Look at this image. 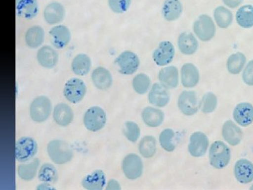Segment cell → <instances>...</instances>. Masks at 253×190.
I'll list each match as a JSON object with an SVG mask.
<instances>
[{
  "label": "cell",
  "mask_w": 253,
  "mask_h": 190,
  "mask_svg": "<svg viewBox=\"0 0 253 190\" xmlns=\"http://www.w3.org/2000/svg\"><path fill=\"white\" fill-rule=\"evenodd\" d=\"M231 151L229 146L221 141H215L209 149V161L216 169H223L230 162Z\"/></svg>",
  "instance_id": "obj_1"
},
{
  "label": "cell",
  "mask_w": 253,
  "mask_h": 190,
  "mask_svg": "<svg viewBox=\"0 0 253 190\" xmlns=\"http://www.w3.org/2000/svg\"><path fill=\"white\" fill-rule=\"evenodd\" d=\"M47 153L51 161L56 164H66L72 160L73 151L66 142L55 140L47 145Z\"/></svg>",
  "instance_id": "obj_2"
},
{
  "label": "cell",
  "mask_w": 253,
  "mask_h": 190,
  "mask_svg": "<svg viewBox=\"0 0 253 190\" xmlns=\"http://www.w3.org/2000/svg\"><path fill=\"white\" fill-rule=\"evenodd\" d=\"M51 110L52 104L51 100L45 96H40L32 101L30 114L35 122L42 123L49 118Z\"/></svg>",
  "instance_id": "obj_3"
},
{
  "label": "cell",
  "mask_w": 253,
  "mask_h": 190,
  "mask_svg": "<svg viewBox=\"0 0 253 190\" xmlns=\"http://www.w3.org/2000/svg\"><path fill=\"white\" fill-rule=\"evenodd\" d=\"M194 31L200 41L208 42L215 36V24L211 16L206 14L201 15L195 21Z\"/></svg>",
  "instance_id": "obj_4"
},
{
  "label": "cell",
  "mask_w": 253,
  "mask_h": 190,
  "mask_svg": "<svg viewBox=\"0 0 253 190\" xmlns=\"http://www.w3.org/2000/svg\"><path fill=\"white\" fill-rule=\"evenodd\" d=\"M38 152V144L33 138L23 137L16 143L15 156L19 162H26L36 156Z\"/></svg>",
  "instance_id": "obj_5"
},
{
  "label": "cell",
  "mask_w": 253,
  "mask_h": 190,
  "mask_svg": "<svg viewBox=\"0 0 253 190\" xmlns=\"http://www.w3.org/2000/svg\"><path fill=\"white\" fill-rule=\"evenodd\" d=\"M86 93L85 83L79 78H71L66 82L63 88V95L68 101L73 104L81 102Z\"/></svg>",
  "instance_id": "obj_6"
},
{
  "label": "cell",
  "mask_w": 253,
  "mask_h": 190,
  "mask_svg": "<svg viewBox=\"0 0 253 190\" xmlns=\"http://www.w3.org/2000/svg\"><path fill=\"white\" fill-rule=\"evenodd\" d=\"M115 63L121 74L130 76L136 72L140 65V61L135 53L125 51L116 58Z\"/></svg>",
  "instance_id": "obj_7"
},
{
  "label": "cell",
  "mask_w": 253,
  "mask_h": 190,
  "mask_svg": "<svg viewBox=\"0 0 253 190\" xmlns=\"http://www.w3.org/2000/svg\"><path fill=\"white\" fill-rule=\"evenodd\" d=\"M178 108L185 116H193L200 109L201 101L194 91H185L179 95L178 97Z\"/></svg>",
  "instance_id": "obj_8"
},
{
  "label": "cell",
  "mask_w": 253,
  "mask_h": 190,
  "mask_svg": "<svg viewBox=\"0 0 253 190\" xmlns=\"http://www.w3.org/2000/svg\"><path fill=\"white\" fill-rule=\"evenodd\" d=\"M107 116L104 110L99 106H92L86 111L84 116V124L88 131L97 132L106 125Z\"/></svg>",
  "instance_id": "obj_9"
},
{
  "label": "cell",
  "mask_w": 253,
  "mask_h": 190,
  "mask_svg": "<svg viewBox=\"0 0 253 190\" xmlns=\"http://www.w3.org/2000/svg\"><path fill=\"white\" fill-rule=\"evenodd\" d=\"M122 168L126 178L134 181L142 176L144 164L140 156L136 154H129L123 159Z\"/></svg>",
  "instance_id": "obj_10"
},
{
  "label": "cell",
  "mask_w": 253,
  "mask_h": 190,
  "mask_svg": "<svg viewBox=\"0 0 253 190\" xmlns=\"http://www.w3.org/2000/svg\"><path fill=\"white\" fill-rule=\"evenodd\" d=\"M209 146L208 136L203 132H195L190 136L188 145L189 154L195 158L202 157L206 154Z\"/></svg>",
  "instance_id": "obj_11"
},
{
  "label": "cell",
  "mask_w": 253,
  "mask_h": 190,
  "mask_svg": "<svg viewBox=\"0 0 253 190\" xmlns=\"http://www.w3.org/2000/svg\"><path fill=\"white\" fill-rule=\"evenodd\" d=\"M175 55V49L172 43L163 41L160 43L153 54V59L156 65L166 66L172 62Z\"/></svg>",
  "instance_id": "obj_12"
},
{
  "label": "cell",
  "mask_w": 253,
  "mask_h": 190,
  "mask_svg": "<svg viewBox=\"0 0 253 190\" xmlns=\"http://www.w3.org/2000/svg\"><path fill=\"white\" fill-rule=\"evenodd\" d=\"M170 100V93L169 88L161 83H155L150 90L149 101L150 104L156 107L163 108L169 104Z\"/></svg>",
  "instance_id": "obj_13"
},
{
  "label": "cell",
  "mask_w": 253,
  "mask_h": 190,
  "mask_svg": "<svg viewBox=\"0 0 253 190\" xmlns=\"http://www.w3.org/2000/svg\"><path fill=\"white\" fill-rule=\"evenodd\" d=\"M234 176L241 184H249L253 181V163L246 158L236 161L234 166Z\"/></svg>",
  "instance_id": "obj_14"
},
{
  "label": "cell",
  "mask_w": 253,
  "mask_h": 190,
  "mask_svg": "<svg viewBox=\"0 0 253 190\" xmlns=\"http://www.w3.org/2000/svg\"><path fill=\"white\" fill-rule=\"evenodd\" d=\"M223 138L228 144L235 146L239 145L243 140L242 130L234 121H226L221 130Z\"/></svg>",
  "instance_id": "obj_15"
},
{
  "label": "cell",
  "mask_w": 253,
  "mask_h": 190,
  "mask_svg": "<svg viewBox=\"0 0 253 190\" xmlns=\"http://www.w3.org/2000/svg\"><path fill=\"white\" fill-rule=\"evenodd\" d=\"M233 117L238 125L247 127L253 123V105L249 102H241L236 105Z\"/></svg>",
  "instance_id": "obj_16"
},
{
  "label": "cell",
  "mask_w": 253,
  "mask_h": 190,
  "mask_svg": "<svg viewBox=\"0 0 253 190\" xmlns=\"http://www.w3.org/2000/svg\"><path fill=\"white\" fill-rule=\"evenodd\" d=\"M51 44L56 49H63L69 44L71 40V33L65 26H56L49 31Z\"/></svg>",
  "instance_id": "obj_17"
},
{
  "label": "cell",
  "mask_w": 253,
  "mask_h": 190,
  "mask_svg": "<svg viewBox=\"0 0 253 190\" xmlns=\"http://www.w3.org/2000/svg\"><path fill=\"white\" fill-rule=\"evenodd\" d=\"M177 46L181 53L190 56L197 51L199 49V41L192 33L184 32L178 38Z\"/></svg>",
  "instance_id": "obj_18"
},
{
  "label": "cell",
  "mask_w": 253,
  "mask_h": 190,
  "mask_svg": "<svg viewBox=\"0 0 253 190\" xmlns=\"http://www.w3.org/2000/svg\"><path fill=\"white\" fill-rule=\"evenodd\" d=\"M200 73L198 68L191 63L183 65L181 69V83L186 88H193L199 84Z\"/></svg>",
  "instance_id": "obj_19"
},
{
  "label": "cell",
  "mask_w": 253,
  "mask_h": 190,
  "mask_svg": "<svg viewBox=\"0 0 253 190\" xmlns=\"http://www.w3.org/2000/svg\"><path fill=\"white\" fill-rule=\"evenodd\" d=\"M158 79L163 86L167 87L169 89H174L179 86V70L176 66H166L160 71Z\"/></svg>",
  "instance_id": "obj_20"
},
{
  "label": "cell",
  "mask_w": 253,
  "mask_h": 190,
  "mask_svg": "<svg viewBox=\"0 0 253 190\" xmlns=\"http://www.w3.org/2000/svg\"><path fill=\"white\" fill-rule=\"evenodd\" d=\"M37 59L42 67L53 68L59 61V54L51 47L44 46L38 50Z\"/></svg>",
  "instance_id": "obj_21"
},
{
  "label": "cell",
  "mask_w": 253,
  "mask_h": 190,
  "mask_svg": "<svg viewBox=\"0 0 253 190\" xmlns=\"http://www.w3.org/2000/svg\"><path fill=\"white\" fill-rule=\"evenodd\" d=\"M66 11L62 4L59 2H51L46 5L44 11L46 22L50 25L58 24L63 21Z\"/></svg>",
  "instance_id": "obj_22"
},
{
  "label": "cell",
  "mask_w": 253,
  "mask_h": 190,
  "mask_svg": "<svg viewBox=\"0 0 253 190\" xmlns=\"http://www.w3.org/2000/svg\"><path fill=\"white\" fill-rule=\"evenodd\" d=\"M16 6L18 16L26 19L36 17L39 11L37 0H16Z\"/></svg>",
  "instance_id": "obj_23"
},
{
  "label": "cell",
  "mask_w": 253,
  "mask_h": 190,
  "mask_svg": "<svg viewBox=\"0 0 253 190\" xmlns=\"http://www.w3.org/2000/svg\"><path fill=\"white\" fill-rule=\"evenodd\" d=\"M53 118L56 124L60 126H69L74 118L72 109L68 104L61 103L56 105L53 111Z\"/></svg>",
  "instance_id": "obj_24"
},
{
  "label": "cell",
  "mask_w": 253,
  "mask_h": 190,
  "mask_svg": "<svg viewBox=\"0 0 253 190\" xmlns=\"http://www.w3.org/2000/svg\"><path fill=\"white\" fill-rule=\"evenodd\" d=\"M91 80L94 86L101 91H106L112 86V76L109 70L104 67L95 68L91 73Z\"/></svg>",
  "instance_id": "obj_25"
},
{
  "label": "cell",
  "mask_w": 253,
  "mask_h": 190,
  "mask_svg": "<svg viewBox=\"0 0 253 190\" xmlns=\"http://www.w3.org/2000/svg\"><path fill=\"white\" fill-rule=\"evenodd\" d=\"M183 12V6L180 0H166L163 3L162 13L166 21H174L179 19Z\"/></svg>",
  "instance_id": "obj_26"
},
{
  "label": "cell",
  "mask_w": 253,
  "mask_h": 190,
  "mask_svg": "<svg viewBox=\"0 0 253 190\" xmlns=\"http://www.w3.org/2000/svg\"><path fill=\"white\" fill-rule=\"evenodd\" d=\"M141 117L146 126L157 128L163 124L165 114L163 111L158 108L147 106L143 110Z\"/></svg>",
  "instance_id": "obj_27"
},
{
  "label": "cell",
  "mask_w": 253,
  "mask_h": 190,
  "mask_svg": "<svg viewBox=\"0 0 253 190\" xmlns=\"http://www.w3.org/2000/svg\"><path fill=\"white\" fill-rule=\"evenodd\" d=\"M106 175L102 171L97 170L84 177L82 182L83 188L89 190H102L106 185Z\"/></svg>",
  "instance_id": "obj_28"
},
{
  "label": "cell",
  "mask_w": 253,
  "mask_h": 190,
  "mask_svg": "<svg viewBox=\"0 0 253 190\" xmlns=\"http://www.w3.org/2000/svg\"><path fill=\"white\" fill-rule=\"evenodd\" d=\"M44 31L41 26H32L28 30L25 36L26 44L29 48L36 49L43 44L44 41Z\"/></svg>",
  "instance_id": "obj_29"
},
{
  "label": "cell",
  "mask_w": 253,
  "mask_h": 190,
  "mask_svg": "<svg viewBox=\"0 0 253 190\" xmlns=\"http://www.w3.org/2000/svg\"><path fill=\"white\" fill-rule=\"evenodd\" d=\"M71 68L73 73L77 76H86L91 70V59L86 54H78L73 60Z\"/></svg>",
  "instance_id": "obj_30"
},
{
  "label": "cell",
  "mask_w": 253,
  "mask_h": 190,
  "mask_svg": "<svg viewBox=\"0 0 253 190\" xmlns=\"http://www.w3.org/2000/svg\"><path fill=\"white\" fill-rule=\"evenodd\" d=\"M236 22L243 28L253 27V6L246 4L238 9L236 14Z\"/></svg>",
  "instance_id": "obj_31"
},
{
  "label": "cell",
  "mask_w": 253,
  "mask_h": 190,
  "mask_svg": "<svg viewBox=\"0 0 253 190\" xmlns=\"http://www.w3.org/2000/svg\"><path fill=\"white\" fill-rule=\"evenodd\" d=\"M40 160L35 158L31 162L23 163L18 167V175L21 179L25 181H31L36 178L40 166Z\"/></svg>",
  "instance_id": "obj_32"
},
{
  "label": "cell",
  "mask_w": 253,
  "mask_h": 190,
  "mask_svg": "<svg viewBox=\"0 0 253 190\" xmlns=\"http://www.w3.org/2000/svg\"><path fill=\"white\" fill-rule=\"evenodd\" d=\"M214 19L218 27L226 29L231 26L234 20L232 12L225 7L219 6L216 8L214 11Z\"/></svg>",
  "instance_id": "obj_33"
},
{
  "label": "cell",
  "mask_w": 253,
  "mask_h": 190,
  "mask_svg": "<svg viewBox=\"0 0 253 190\" xmlns=\"http://www.w3.org/2000/svg\"><path fill=\"white\" fill-rule=\"evenodd\" d=\"M246 56L241 52L232 54L228 58L226 67L232 75L239 74L244 70L246 63Z\"/></svg>",
  "instance_id": "obj_34"
},
{
  "label": "cell",
  "mask_w": 253,
  "mask_h": 190,
  "mask_svg": "<svg viewBox=\"0 0 253 190\" xmlns=\"http://www.w3.org/2000/svg\"><path fill=\"white\" fill-rule=\"evenodd\" d=\"M157 150L156 138L151 136H145L139 144V151L144 158H152Z\"/></svg>",
  "instance_id": "obj_35"
},
{
  "label": "cell",
  "mask_w": 253,
  "mask_h": 190,
  "mask_svg": "<svg viewBox=\"0 0 253 190\" xmlns=\"http://www.w3.org/2000/svg\"><path fill=\"white\" fill-rule=\"evenodd\" d=\"M38 178L40 181L44 183H55L59 179V174L54 165L45 163L40 169Z\"/></svg>",
  "instance_id": "obj_36"
},
{
  "label": "cell",
  "mask_w": 253,
  "mask_h": 190,
  "mask_svg": "<svg viewBox=\"0 0 253 190\" xmlns=\"http://www.w3.org/2000/svg\"><path fill=\"white\" fill-rule=\"evenodd\" d=\"M175 133L170 128H167L161 132L159 136V142L161 147L168 152H172L176 149L174 142Z\"/></svg>",
  "instance_id": "obj_37"
},
{
  "label": "cell",
  "mask_w": 253,
  "mask_h": 190,
  "mask_svg": "<svg viewBox=\"0 0 253 190\" xmlns=\"http://www.w3.org/2000/svg\"><path fill=\"white\" fill-rule=\"evenodd\" d=\"M151 84V81L149 76L145 73L136 75L132 81L134 91L139 95L146 94L149 91Z\"/></svg>",
  "instance_id": "obj_38"
},
{
  "label": "cell",
  "mask_w": 253,
  "mask_h": 190,
  "mask_svg": "<svg viewBox=\"0 0 253 190\" xmlns=\"http://www.w3.org/2000/svg\"><path fill=\"white\" fill-rule=\"evenodd\" d=\"M218 99L217 96L212 93H207L201 100V109L203 113L208 114L214 112L217 109Z\"/></svg>",
  "instance_id": "obj_39"
},
{
  "label": "cell",
  "mask_w": 253,
  "mask_h": 190,
  "mask_svg": "<svg viewBox=\"0 0 253 190\" xmlns=\"http://www.w3.org/2000/svg\"><path fill=\"white\" fill-rule=\"evenodd\" d=\"M123 133L128 141L136 142L140 137L141 131L139 126L133 121H126L124 124Z\"/></svg>",
  "instance_id": "obj_40"
},
{
  "label": "cell",
  "mask_w": 253,
  "mask_h": 190,
  "mask_svg": "<svg viewBox=\"0 0 253 190\" xmlns=\"http://www.w3.org/2000/svg\"><path fill=\"white\" fill-rule=\"evenodd\" d=\"M131 0H109L110 8L116 14H123L129 9Z\"/></svg>",
  "instance_id": "obj_41"
},
{
  "label": "cell",
  "mask_w": 253,
  "mask_h": 190,
  "mask_svg": "<svg viewBox=\"0 0 253 190\" xmlns=\"http://www.w3.org/2000/svg\"><path fill=\"white\" fill-rule=\"evenodd\" d=\"M243 81L249 86H253V59L250 61L243 72Z\"/></svg>",
  "instance_id": "obj_42"
},
{
  "label": "cell",
  "mask_w": 253,
  "mask_h": 190,
  "mask_svg": "<svg viewBox=\"0 0 253 190\" xmlns=\"http://www.w3.org/2000/svg\"><path fill=\"white\" fill-rule=\"evenodd\" d=\"M243 1L244 0H222L223 3L225 4V6L231 8V9H235L239 6L242 4Z\"/></svg>",
  "instance_id": "obj_43"
},
{
  "label": "cell",
  "mask_w": 253,
  "mask_h": 190,
  "mask_svg": "<svg viewBox=\"0 0 253 190\" xmlns=\"http://www.w3.org/2000/svg\"><path fill=\"white\" fill-rule=\"evenodd\" d=\"M121 186L116 180H110L106 186V190H121Z\"/></svg>",
  "instance_id": "obj_44"
},
{
  "label": "cell",
  "mask_w": 253,
  "mask_h": 190,
  "mask_svg": "<svg viewBox=\"0 0 253 190\" xmlns=\"http://www.w3.org/2000/svg\"><path fill=\"white\" fill-rule=\"evenodd\" d=\"M55 188H52L51 185L48 183H44L38 186V190H54Z\"/></svg>",
  "instance_id": "obj_45"
},
{
  "label": "cell",
  "mask_w": 253,
  "mask_h": 190,
  "mask_svg": "<svg viewBox=\"0 0 253 190\" xmlns=\"http://www.w3.org/2000/svg\"><path fill=\"white\" fill-rule=\"evenodd\" d=\"M251 190H253V186H251Z\"/></svg>",
  "instance_id": "obj_46"
}]
</instances>
